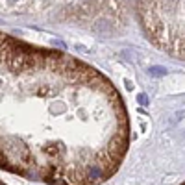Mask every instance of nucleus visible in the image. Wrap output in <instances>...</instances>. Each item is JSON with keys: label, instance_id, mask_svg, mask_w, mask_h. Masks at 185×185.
<instances>
[{"label": "nucleus", "instance_id": "f257e3e1", "mask_svg": "<svg viewBox=\"0 0 185 185\" xmlns=\"http://www.w3.org/2000/svg\"><path fill=\"white\" fill-rule=\"evenodd\" d=\"M128 145L126 106L98 69L0 32V170L44 185H102Z\"/></svg>", "mask_w": 185, "mask_h": 185}, {"label": "nucleus", "instance_id": "f03ea898", "mask_svg": "<svg viewBox=\"0 0 185 185\" xmlns=\"http://www.w3.org/2000/svg\"><path fill=\"white\" fill-rule=\"evenodd\" d=\"M150 74H154V76H163V74H167V70H165L163 67H154V69H150Z\"/></svg>", "mask_w": 185, "mask_h": 185}, {"label": "nucleus", "instance_id": "7ed1b4c3", "mask_svg": "<svg viewBox=\"0 0 185 185\" xmlns=\"http://www.w3.org/2000/svg\"><path fill=\"white\" fill-rule=\"evenodd\" d=\"M139 100H141L143 104H146V96H145V95H141V96H139Z\"/></svg>", "mask_w": 185, "mask_h": 185}, {"label": "nucleus", "instance_id": "20e7f679", "mask_svg": "<svg viewBox=\"0 0 185 185\" xmlns=\"http://www.w3.org/2000/svg\"><path fill=\"white\" fill-rule=\"evenodd\" d=\"M0 185H6V183H4V182H2V180H0Z\"/></svg>", "mask_w": 185, "mask_h": 185}, {"label": "nucleus", "instance_id": "39448f33", "mask_svg": "<svg viewBox=\"0 0 185 185\" xmlns=\"http://www.w3.org/2000/svg\"><path fill=\"white\" fill-rule=\"evenodd\" d=\"M9 2H15V0H9Z\"/></svg>", "mask_w": 185, "mask_h": 185}, {"label": "nucleus", "instance_id": "423d86ee", "mask_svg": "<svg viewBox=\"0 0 185 185\" xmlns=\"http://www.w3.org/2000/svg\"><path fill=\"white\" fill-rule=\"evenodd\" d=\"M183 185H185V183H183Z\"/></svg>", "mask_w": 185, "mask_h": 185}]
</instances>
